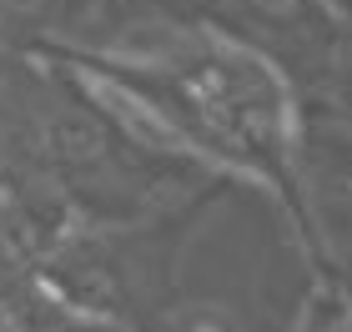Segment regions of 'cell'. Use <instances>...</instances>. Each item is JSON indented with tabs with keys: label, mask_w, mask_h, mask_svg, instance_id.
Returning a JSON list of instances; mask_svg holds the SVG:
<instances>
[]
</instances>
